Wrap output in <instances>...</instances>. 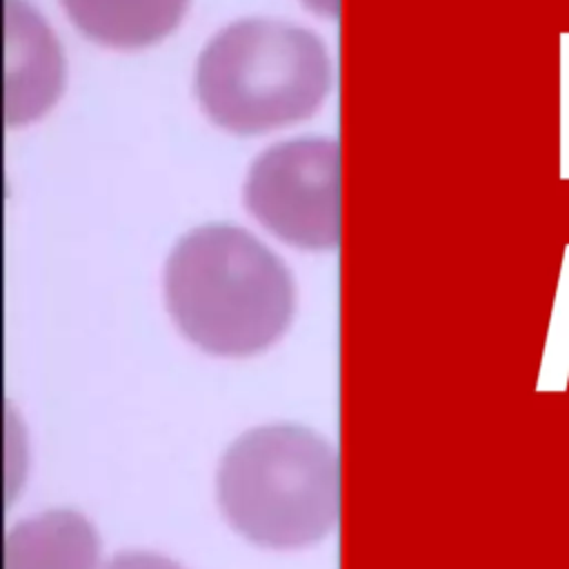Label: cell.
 Returning a JSON list of instances; mask_svg holds the SVG:
<instances>
[{"instance_id": "9c48e42d", "label": "cell", "mask_w": 569, "mask_h": 569, "mask_svg": "<svg viewBox=\"0 0 569 569\" xmlns=\"http://www.w3.org/2000/svg\"><path fill=\"white\" fill-rule=\"evenodd\" d=\"M104 569H184L171 558L149 553V551H124L109 560Z\"/></svg>"}, {"instance_id": "6da1fadb", "label": "cell", "mask_w": 569, "mask_h": 569, "mask_svg": "<svg viewBox=\"0 0 569 569\" xmlns=\"http://www.w3.org/2000/svg\"><path fill=\"white\" fill-rule=\"evenodd\" d=\"M176 327L213 356H251L276 342L296 309L287 264L236 224H202L178 240L164 267Z\"/></svg>"}, {"instance_id": "7a4b0ae2", "label": "cell", "mask_w": 569, "mask_h": 569, "mask_svg": "<svg viewBox=\"0 0 569 569\" xmlns=\"http://www.w3.org/2000/svg\"><path fill=\"white\" fill-rule=\"evenodd\" d=\"M216 491L224 518L247 540L271 549L307 547L336 527L338 456L307 427H256L224 451Z\"/></svg>"}, {"instance_id": "30bf717a", "label": "cell", "mask_w": 569, "mask_h": 569, "mask_svg": "<svg viewBox=\"0 0 569 569\" xmlns=\"http://www.w3.org/2000/svg\"><path fill=\"white\" fill-rule=\"evenodd\" d=\"M313 13L318 16H325V18H336L338 16V4L340 0H302Z\"/></svg>"}, {"instance_id": "52a82bcc", "label": "cell", "mask_w": 569, "mask_h": 569, "mask_svg": "<svg viewBox=\"0 0 569 569\" xmlns=\"http://www.w3.org/2000/svg\"><path fill=\"white\" fill-rule=\"evenodd\" d=\"M76 29L104 47L140 49L180 22L189 0H60Z\"/></svg>"}, {"instance_id": "277c9868", "label": "cell", "mask_w": 569, "mask_h": 569, "mask_svg": "<svg viewBox=\"0 0 569 569\" xmlns=\"http://www.w3.org/2000/svg\"><path fill=\"white\" fill-rule=\"evenodd\" d=\"M244 204L287 244L305 251H333L340 242L336 140L305 136L262 151L249 169Z\"/></svg>"}, {"instance_id": "5b68a950", "label": "cell", "mask_w": 569, "mask_h": 569, "mask_svg": "<svg viewBox=\"0 0 569 569\" xmlns=\"http://www.w3.org/2000/svg\"><path fill=\"white\" fill-rule=\"evenodd\" d=\"M62 56L42 18L24 0H7V122L42 116L62 89Z\"/></svg>"}, {"instance_id": "8992f818", "label": "cell", "mask_w": 569, "mask_h": 569, "mask_svg": "<svg viewBox=\"0 0 569 569\" xmlns=\"http://www.w3.org/2000/svg\"><path fill=\"white\" fill-rule=\"evenodd\" d=\"M98 531L73 509L31 516L4 538V569H98Z\"/></svg>"}, {"instance_id": "3957f363", "label": "cell", "mask_w": 569, "mask_h": 569, "mask_svg": "<svg viewBox=\"0 0 569 569\" xmlns=\"http://www.w3.org/2000/svg\"><path fill=\"white\" fill-rule=\"evenodd\" d=\"M331 87L320 38L302 27L249 18L218 31L196 64V96L213 124L253 136L309 118Z\"/></svg>"}, {"instance_id": "ba28073f", "label": "cell", "mask_w": 569, "mask_h": 569, "mask_svg": "<svg viewBox=\"0 0 569 569\" xmlns=\"http://www.w3.org/2000/svg\"><path fill=\"white\" fill-rule=\"evenodd\" d=\"M558 62H560L558 176H560V180H569V31L558 36Z\"/></svg>"}]
</instances>
